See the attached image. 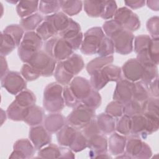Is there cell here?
Listing matches in <instances>:
<instances>
[{
	"label": "cell",
	"mask_w": 159,
	"mask_h": 159,
	"mask_svg": "<svg viewBox=\"0 0 159 159\" xmlns=\"http://www.w3.org/2000/svg\"><path fill=\"white\" fill-rule=\"evenodd\" d=\"M84 66L83 58L78 54L73 53L67 59L58 62L54 76L58 83L67 86L74 76L82 70Z\"/></svg>",
	"instance_id": "cell-1"
},
{
	"label": "cell",
	"mask_w": 159,
	"mask_h": 159,
	"mask_svg": "<svg viewBox=\"0 0 159 159\" xmlns=\"http://www.w3.org/2000/svg\"><path fill=\"white\" fill-rule=\"evenodd\" d=\"M130 117L132 136L145 139L158 129V117L140 114Z\"/></svg>",
	"instance_id": "cell-2"
},
{
	"label": "cell",
	"mask_w": 159,
	"mask_h": 159,
	"mask_svg": "<svg viewBox=\"0 0 159 159\" xmlns=\"http://www.w3.org/2000/svg\"><path fill=\"white\" fill-rule=\"evenodd\" d=\"M63 88L58 83L48 84L43 93V107L48 112H57L62 110L65 105L63 98Z\"/></svg>",
	"instance_id": "cell-3"
},
{
	"label": "cell",
	"mask_w": 159,
	"mask_h": 159,
	"mask_svg": "<svg viewBox=\"0 0 159 159\" xmlns=\"http://www.w3.org/2000/svg\"><path fill=\"white\" fill-rule=\"evenodd\" d=\"M42 45V39L36 32H25L18 48V54L21 60L25 63H28L36 53L41 50Z\"/></svg>",
	"instance_id": "cell-4"
},
{
	"label": "cell",
	"mask_w": 159,
	"mask_h": 159,
	"mask_svg": "<svg viewBox=\"0 0 159 159\" xmlns=\"http://www.w3.org/2000/svg\"><path fill=\"white\" fill-rule=\"evenodd\" d=\"M44 50L52 58L58 61L67 59L73 53V49L70 43L57 36L45 41Z\"/></svg>",
	"instance_id": "cell-5"
},
{
	"label": "cell",
	"mask_w": 159,
	"mask_h": 159,
	"mask_svg": "<svg viewBox=\"0 0 159 159\" xmlns=\"http://www.w3.org/2000/svg\"><path fill=\"white\" fill-rule=\"evenodd\" d=\"M95 117V109L89 108L81 103L75 107V109L67 116L66 124L78 130L82 129Z\"/></svg>",
	"instance_id": "cell-6"
},
{
	"label": "cell",
	"mask_w": 159,
	"mask_h": 159,
	"mask_svg": "<svg viewBox=\"0 0 159 159\" xmlns=\"http://www.w3.org/2000/svg\"><path fill=\"white\" fill-rule=\"evenodd\" d=\"M57 61L48 55L45 51L40 50L36 53L28 63L41 76H52L55 70Z\"/></svg>",
	"instance_id": "cell-7"
},
{
	"label": "cell",
	"mask_w": 159,
	"mask_h": 159,
	"mask_svg": "<svg viewBox=\"0 0 159 159\" xmlns=\"http://www.w3.org/2000/svg\"><path fill=\"white\" fill-rule=\"evenodd\" d=\"M104 36L101 27H95L89 29L83 35L81 52L88 55L97 53Z\"/></svg>",
	"instance_id": "cell-8"
},
{
	"label": "cell",
	"mask_w": 159,
	"mask_h": 159,
	"mask_svg": "<svg viewBox=\"0 0 159 159\" xmlns=\"http://www.w3.org/2000/svg\"><path fill=\"white\" fill-rule=\"evenodd\" d=\"M110 39L112 40L114 50L121 55H127L133 50L134 36L132 32L122 29L114 33Z\"/></svg>",
	"instance_id": "cell-9"
},
{
	"label": "cell",
	"mask_w": 159,
	"mask_h": 159,
	"mask_svg": "<svg viewBox=\"0 0 159 159\" xmlns=\"http://www.w3.org/2000/svg\"><path fill=\"white\" fill-rule=\"evenodd\" d=\"M127 153L130 158H148L152 155L150 147L140 138L132 136L126 142Z\"/></svg>",
	"instance_id": "cell-10"
},
{
	"label": "cell",
	"mask_w": 159,
	"mask_h": 159,
	"mask_svg": "<svg viewBox=\"0 0 159 159\" xmlns=\"http://www.w3.org/2000/svg\"><path fill=\"white\" fill-rule=\"evenodd\" d=\"M122 27L129 31H135L140 26L139 18L129 9L123 7L118 9L114 16Z\"/></svg>",
	"instance_id": "cell-11"
},
{
	"label": "cell",
	"mask_w": 159,
	"mask_h": 159,
	"mask_svg": "<svg viewBox=\"0 0 159 159\" xmlns=\"http://www.w3.org/2000/svg\"><path fill=\"white\" fill-rule=\"evenodd\" d=\"M1 86L9 93L17 95L25 89L27 83L25 80L17 71H9L1 78Z\"/></svg>",
	"instance_id": "cell-12"
},
{
	"label": "cell",
	"mask_w": 159,
	"mask_h": 159,
	"mask_svg": "<svg viewBox=\"0 0 159 159\" xmlns=\"http://www.w3.org/2000/svg\"><path fill=\"white\" fill-rule=\"evenodd\" d=\"M134 83L125 79L120 80L117 81L114 92L113 99L124 104L133 99Z\"/></svg>",
	"instance_id": "cell-13"
},
{
	"label": "cell",
	"mask_w": 159,
	"mask_h": 159,
	"mask_svg": "<svg viewBox=\"0 0 159 159\" xmlns=\"http://www.w3.org/2000/svg\"><path fill=\"white\" fill-rule=\"evenodd\" d=\"M29 139L35 149H41L50 143L51 133L41 125L33 127L29 131Z\"/></svg>",
	"instance_id": "cell-14"
},
{
	"label": "cell",
	"mask_w": 159,
	"mask_h": 159,
	"mask_svg": "<svg viewBox=\"0 0 159 159\" xmlns=\"http://www.w3.org/2000/svg\"><path fill=\"white\" fill-rule=\"evenodd\" d=\"M122 70L125 80L136 82L141 80L144 67L136 58H131L124 64Z\"/></svg>",
	"instance_id": "cell-15"
},
{
	"label": "cell",
	"mask_w": 159,
	"mask_h": 159,
	"mask_svg": "<svg viewBox=\"0 0 159 159\" xmlns=\"http://www.w3.org/2000/svg\"><path fill=\"white\" fill-rule=\"evenodd\" d=\"M69 86L75 97L81 103L89 95L93 89L89 80L79 76L75 77L71 81Z\"/></svg>",
	"instance_id": "cell-16"
},
{
	"label": "cell",
	"mask_w": 159,
	"mask_h": 159,
	"mask_svg": "<svg viewBox=\"0 0 159 159\" xmlns=\"http://www.w3.org/2000/svg\"><path fill=\"white\" fill-rule=\"evenodd\" d=\"M44 20L48 21L52 25L57 36H59L68 27L72 19L63 12H60L52 15L46 16Z\"/></svg>",
	"instance_id": "cell-17"
},
{
	"label": "cell",
	"mask_w": 159,
	"mask_h": 159,
	"mask_svg": "<svg viewBox=\"0 0 159 159\" xmlns=\"http://www.w3.org/2000/svg\"><path fill=\"white\" fill-rule=\"evenodd\" d=\"M88 147L90 149V157L97 158L98 156L107 152V139L101 133L96 134L88 139Z\"/></svg>",
	"instance_id": "cell-18"
},
{
	"label": "cell",
	"mask_w": 159,
	"mask_h": 159,
	"mask_svg": "<svg viewBox=\"0 0 159 159\" xmlns=\"http://www.w3.org/2000/svg\"><path fill=\"white\" fill-rule=\"evenodd\" d=\"M14 150L9 158H32L35 153V148L28 139H20L14 145Z\"/></svg>",
	"instance_id": "cell-19"
},
{
	"label": "cell",
	"mask_w": 159,
	"mask_h": 159,
	"mask_svg": "<svg viewBox=\"0 0 159 159\" xmlns=\"http://www.w3.org/2000/svg\"><path fill=\"white\" fill-rule=\"evenodd\" d=\"M78 132V129L66 124L57 134L58 143L60 145L70 147L75 141Z\"/></svg>",
	"instance_id": "cell-20"
},
{
	"label": "cell",
	"mask_w": 159,
	"mask_h": 159,
	"mask_svg": "<svg viewBox=\"0 0 159 159\" xmlns=\"http://www.w3.org/2000/svg\"><path fill=\"white\" fill-rule=\"evenodd\" d=\"M44 127L50 133L58 132L66 124L65 117L60 114H51L44 119Z\"/></svg>",
	"instance_id": "cell-21"
},
{
	"label": "cell",
	"mask_w": 159,
	"mask_h": 159,
	"mask_svg": "<svg viewBox=\"0 0 159 159\" xmlns=\"http://www.w3.org/2000/svg\"><path fill=\"white\" fill-rule=\"evenodd\" d=\"M127 138L117 133H113L109 139V150L112 155H117L124 153Z\"/></svg>",
	"instance_id": "cell-22"
},
{
	"label": "cell",
	"mask_w": 159,
	"mask_h": 159,
	"mask_svg": "<svg viewBox=\"0 0 159 159\" xmlns=\"http://www.w3.org/2000/svg\"><path fill=\"white\" fill-rule=\"evenodd\" d=\"M44 118V111L42 108L34 105L27 109L24 121L29 125L35 126L40 124Z\"/></svg>",
	"instance_id": "cell-23"
},
{
	"label": "cell",
	"mask_w": 159,
	"mask_h": 159,
	"mask_svg": "<svg viewBox=\"0 0 159 159\" xmlns=\"http://www.w3.org/2000/svg\"><path fill=\"white\" fill-rule=\"evenodd\" d=\"M96 120L101 133L109 134L115 130V120L110 115L106 113H101L96 116Z\"/></svg>",
	"instance_id": "cell-24"
},
{
	"label": "cell",
	"mask_w": 159,
	"mask_h": 159,
	"mask_svg": "<svg viewBox=\"0 0 159 159\" xmlns=\"http://www.w3.org/2000/svg\"><path fill=\"white\" fill-rule=\"evenodd\" d=\"M39 1H21L17 5V12L22 19L34 14L38 9Z\"/></svg>",
	"instance_id": "cell-25"
},
{
	"label": "cell",
	"mask_w": 159,
	"mask_h": 159,
	"mask_svg": "<svg viewBox=\"0 0 159 159\" xmlns=\"http://www.w3.org/2000/svg\"><path fill=\"white\" fill-rule=\"evenodd\" d=\"M113 60L114 58L112 55L96 58L88 63L86 66V70L88 73L91 75L94 72L101 70L105 66L112 63Z\"/></svg>",
	"instance_id": "cell-26"
},
{
	"label": "cell",
	"mask_w": 159,
	"mask_h": 159,
	"mask_svg": "<svg viewBox=\"0 0 159 159\" xmlns=\"http://www.w3.org/2000/svg\"><path fill=\"white\" fill-rule=\"evenodd\" d=\"M14 101L23 108H28L35 105L36 98L31 91L25 89L16 95Z\"/></svg>",
	"instance_id": "cell-27"
},
{
	"label": "cell",
	"mask_w": 159,
	"mask_h": 159,
	"mask_svg": "<svg viewBox=\"0 0 159 159\" xmlns=\"http://www.w3.org/2000/svg\"><path fill=\"white\" fill-rule=\"evenodd\" d=\"M43 16L38 13L34 14L29 17L23 18L20 21V24L22 29L25 30L32 31L40 25V24L44 20Z\"/></svg>",
	"instance_id": "cell-28"
},
{
	"label": "cell",
	"mask_w": 159,
	"mask_h": 159,
	"mask_svg": "<svg viewBox=\"0 0 159 159\" xmlns=\"http://www.w3.org/2000/svg\"><path fill=\"white\" fill-rule=\"evenodd\" d=\"M106 80L109 81H118L121 80V69L112 64L107 65L100 70Z\"/></svg>",
	"instance_id": "cell-29"
},
{
	"label": "cell",
	"mask_w": 159,
	"mask_h": 159,
	"mask_svg": "<svg viewBox=\"0 0 159 159\" xmlns=\"http://www.w3.org/2000/svg\"><path fill=\"white\" fill-rule=\"evenodd\" d=\"M1 55L4 57L9 54L16 47H17V45L14 39L6 32H1Z\"/></svg>",
	"instance_id": "cell-30"
},
{
	"label": "cell",
	"mask_w": 159,
	"mask_h": 159,
	"mask_svg": "<svg viewBox=\"0 0 159 159\" xmlns=\"http://www.w3.org/2000/svg\"><path fill=\"white\" fill-rule=\"evenodd\" d=\"M61 9L66 14L74 16L78 14L82 9L81 1H60Z\"/></svg>",
	"instance_id": "cell-31"
},
{
	"label": "cell",
	"mask_w": 159,
	"mask_h": 159,
	"mask_svg": "<svg viewBox=\"0 0 159 159\" xmlns=\"http://www.w3.org/2000/svg\"><path fill=\"white\" fill-rule=\"evenodd\" d=\"M83 2L84 11L89 16L97 17L101 16L102 11L103 1H85Z\"/></svg>",
	"instance_id": "cell-32"
},
{
	"label": "cell",
	"mask_w": 159,
	"mask_h": 159,
	"mask_svg": "<svg viewBox=\"0 0 159 159\" xmlns=\"http://www.w3.org/2000/svg\"><path fill=\"white\" fill-rule=\"evenodd\" d=\"M158 98H148L142 103V114L158 117Z\"/></svg>",
	"instance_id": "cell-33"
},
{
	"label": "cell",
	"mask_w": 159,
	"mask_h": 159,
	"mask_svg": "<svg viewBox=\"0 0 159 159\" xmlns=\"http://www.w3.org/2000/svg\"><path fill=\"white\" fill-rule=\"evenodd\" d=\"M36 33L42 39V40L44 41H47L48 39L57 36L52 25L45 20H44L37 28Z\"/></svg>",
	"instance_id": "cell-34"
},
{
	"label": "cell",
	"mask_w": 159,
	"mask_h": 159,
	"mask_svg": "<svg viewBox=\"0 0 159 159\" xmlns=\"http://www.w3.org/2000/svg\"><path fill=\"white\" fill-rule=\"evenodd\" d=\"M61 150L60 147L57 145L49 143L39 150L38 157L40 158H60Z\"/></svg>",
	"instance_id": "cell-35"
},
{
	"label": "cell",
	"mask_w": 159,
	"mask_h": 159,
	"mask_svg": "<svg viewBox=\"0 0 159 159\" xmlns=\"http://www.w3.org/2000/svg\"><path fill=\"white\" fill-rule=\"evenodd\" d=\"M149 98V93L146 86L142 81L134 83L133 99L140 103H143Z\"/></svg>",
	"instance_id": "cell-36"
},
{
	"label": "cell",
	"mask_w": 159,
	"mask_h": 159,
	"mask_svg": "<svg viewBox=\"0 0 159 159\" xmlns=\"http://www.w3.org/2000/svg\"><path fill=\"white\" fill-rule=\"evenodd\" d=\"M61 8L59 1H39V9L43 14L57 13Z\"/></svg>",
	"instance_id": "cell-37"
},
{
	"label": "cell",
	"mask_w": 159,
	"mask_h": 159,
	"mask_svg": "<svg viewBox=\"0 0 159 159\" xmlns=\"http://www.w3.org/2000/svg\"><path fill=\"white\" fill-rule=\"evenodd\" d=\"M81 103L89 108L96 109L101 105V97L98 91L93 88L89 95L81 101Z\"/></svg>",
	"instance_id": "cell-38"
},
{
	"label": "cell",
	"mask_w": 159,
	"mask_h": 159,
	"mask_svg": "<svg viewBox=\"0 0 159 159\" xmlns=\"http://www.w3.org/2000/svg\"><path fill=\"white\" fill-rule=\"evenodd\" d=\"M140 114H142V103L132 99L124 104V114L132 117Z\"/></svg>",
	"instance_id": "cell-39"
},
{
	"label": "cell",
	"mask_w": 159,
	"mask_h": 159,
	"mask_svg": "<svg viewBox=\"0 0 159 159\" xmlns=\"http://www.w3.org/2000/svg\"><path fill=\"white\" fill-rule=\"evenodd\" d=\"M114 52V47L112 40L109 37L104 36L97 53L100 57H108L112 55Z\"/></svg>",
	"instance_id": "cell-40"
},
{
	"label": "cell",
	"mask_w": 159,
	"mask_h": 159,
	"mask_svg": "<svg viewBox=\"0 0 159 159\" xmlns=\"http://www.w3.org/2000/svg\"><path fill=\"white\" fill-rule=\"evenodd\" d=\"M3 32L9 34L14 39L17 46L20 45L24 34V30L21 26L17 24H11L6 27Z\"/></svg>",
	"instance_id": "cell-41"
},
{
	"label": "cell",
	"mask_w": 159,
	"mask_h": 159,
	"mask_svg": "<svg viewBox=\"0 0 159 159\" xmlns=\"http://www.w3.org/2000/svg\"><path fill=\"white\" fill-rule=\"evenodd\" d=\"M116 129L118 132L124 135L130 134L131 117L125 114L122 116L117 122Z\"/></svg>",
	"instance_id": "cell-42"
},
{
	"label": "cell",
	"mask_w": 159,
	"mask_h": 159,
	"mask_svg": "<svg viewBox=\"0 0 159 159\" xmlns=\"http://www.w3.org/2000/svg\"><path fill=\"white\" fill-rule=\"evenodd\" d=\"M124 104L117 101H114L110 102L106 107V113L112 117H121L124 115Z\"/></svg>",
	"instance_id": "cell-43"
},
{
	"label": "cell",
	"mask_w": 159,
	"mask_h": 159,
	"mask_svg": "<svg viewBox=\"0 0 159 159\" xmlns=\"http://www.w3.org/2000/svg\"><path fill=\"white\" fill-rule=\"evenodd\" d=\"M158 78L157 66L144 67V71L141 78V81L147 86L149 83Z\"/></svg>",
	"instance_id": "cell-44"
},
{
	"label": "cell",
	"mask_w": 159,
	"mask_h": 159,
	"mask_svg": "<svg viewBox=\"0 0 159 159\" xmlns=\"http://www.w3.org/2000/svg\"><path fill=\"white\" fill-rule=\"evenodd\" d=\"M117 11V5L114 1H103L102 11L100 17L104 19H109L113 17Z\"/></svg>",
	"instance_id": "cell-45"
},
{
	"label": "cell",
	"mask_w": 159,
	"mask_h": 159,
	"mask_svg": "<svg viewBox=\"0 0 159 159\" xmlns=\"http://www.w3.org/2000/svg\"><path fill=\"white\" fill-rule=\"evenodd\" d=\"M151 37L147 35H140L135 38L134 51L138 53L142 50L147 49L150 44Z\"/></svg>",
	"instance_id": "cell-46"
},
{
	"label": "cell",
	"mask_w": 159,
	"mask_h": 159,
	"mask_svg": "<svg viewBox=\"0 0 159 159\" xmlns=\"http://www.w3.org/2000/svg\"><path fill=\"white\" fill-rule=\"evenodd\" d=\"M63 96L65 104L68 107H73L81 104L80 101L75 97V96L71 91L70 86L68 85L66 86L63 89Z\"/></svg>",
	"instance_id": "cell-47"
},
{
	"label": "cell",
	"mask_w": 159,
	"mask_h": 159,
	"mask_svg": "<svg viewBox=\"0 0 159 159\" xmlns=\"http://www.w3.org/2000/svg\"><path fill=\"white\" fill-rule=\"evenodd\" d=\"M21 75L27 81L35 80L41 76L40 74L29 63L23 65L21 68Z\"/></svg>",
	"instance_id": "cell-48"
},
{
	"label": "cell",
	"mask_w": 159,
	"mask_h": 159,
	"mask_svg": "<svg viewBox=\"0 0 159 159\" xmlns=\"http://www.w3.org/2000/svg\"><path fill=\"white\" fill-rule=\"evenodd\" d=\"M148 52L153 63L156 65H158L159 59L158 38L151 39L150 44L148 47Z\"/></svg>",
	"instance_id": "cell-49"
},
{
	"label": "cell",
	"mask_w": 159,
	"mask_h": 159,
	"mask_svg": "<svg viewBox=\"0 0 159 159\" xmlns=\"http://www.w3.org/2000/svg\"><path fill=\"white\" fill-rule=\"evenodd\" d=\"M124 29L122 25L116 20L112 19L106 21L103 24V29L108 37H111L117 31Z\"/></svg>",
	"instance_id": "cell-50"
},
{
	"label": "cell",
	"mask_w": 159,
	"mask_h": 159,
	"mask_svg": "<svg viewBox=\"0 0 159 159\" xmlns=\"http://www.w3.org/2000/svg\"><path fill=\"white\" fill-rule=\"evenodd\" d=\"M81 132L83 134L87 139H89L96 134H101V132L96 123V117L86 126L83 128Z\"/></svg>",
	"instance_id": "cell-51"
},
{
	"label": "cell",
	"mask_w": 159,
	"mask_h": 159,
	"mask_svg": "<svg viewBox=\"0 0 159 159\" xmlns=\"http://www.w3.org/2000/svg\"><path fill=\"white\" fill-rule=\"evenodd\" d=\"M147 29L153 39L158 38V17L157 16L148 20Z\"/></svg>",
	"instance_id": "cell-52"
},
{
	"label": "cell",
	"mask_w": 159,
	"mask_h": 159,
	"mask_svg": "<svg viewBox=\"0 0 159 159\" xmlns=\"http://www.w3.org/2000/svg\"><path fill=\"white\" fill-rule=\"evenodd\" d=\"M158 78L155 79L146 87L148 91L149 94L154 98H158Z\"/></svg>",
	"instance_id": "cell-53"
},
{
	"label": "cell",
	"mask_w": 159,
	"mask_h": 159,
	"mask_svg": "<svg viewBox=\"0 0 159 159\" xmlns=\"http://www.w3.org/2000/svg\"><path fill=\"white\" fill-rule=\"evenodd\" d=\"M145 1H125V4L127 6L132 9H137L142 7L144 6Z\"/></svg>",
	"instance_id": "cell-54"
}]
</instances>
